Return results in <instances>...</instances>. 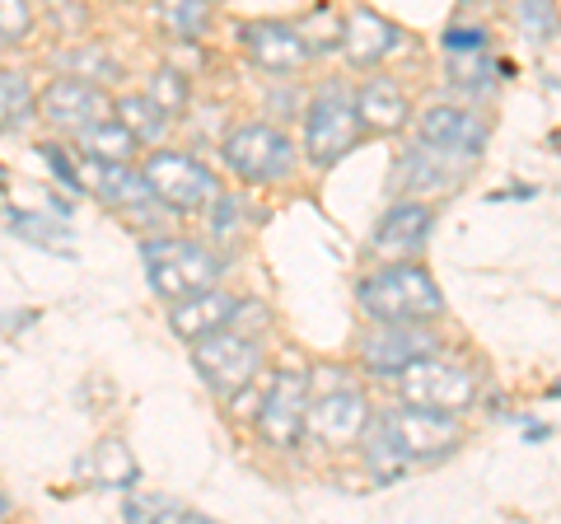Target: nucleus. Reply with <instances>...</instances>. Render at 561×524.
<instances>
[{"label": "nucleus", "instance_id": "1", "mask_svg": "<svg viewBox=\"0 0 561 524\" xmlns=\"http://www.w3.org/2000/svg\"><path fill=\"white\" fill-rule=\"evenodd\" d=\"M356 305L370 314L375 323H431L445 309V295L435 276L416 262H383L379 272L356 282Z\"/></svg>", "mask_w": 561, "mask_h": 524}, {"label": "nucleus", "instance_id": "2", "mask_svg": "<svg viewBox=\"0 0 561 524\" xmlns=\"http://www.w3.org/2000/svg\"><path fill=\"white\" fill-rule=\"evenodd\" d=\"M140 258H146V276L164 305L216 286L225 272V262L197 239H146L140 243Z\"/></svg>", "mask_w": 561, "mask_h": 524}, {"label": "nucleus", "instance_id": "3", "mask_svg": "<svg viewBox=\"0 0 561 524\" xmlns=\"http://www.w3.org/2000/svg\"><path fill=\"white\" fill-rule=\"evenodd\" d=\"M398 398L412 408H435V412H468L478 403V375L463 361L445 356H416L412 365L398 371Z\"/></svg>", "mask_w": 561, "mask_h": 524}, {"label": "nucleus", "instance_id": "4", "mask_svg": "<svg viewBox=\"0 0 561 524\" xmlns=\"http://www.w3.org/2000/svg\"><path fill=\"white\" fill-rule=\"evenodd\" d=\"M360 141V113H356V94H346L342 84H328L309 99V113H305V155L309 164H337L346 160Z\"/></svg>", "mask_w": 561, "mask_h": 524}, {"label": "nucleus", "instance_id": "5", "mask_svg": "<svg viewBox=\"0 0 561 524\" xmlns=\"http://www.w3.org/2000/svg\"><path fill=\"white\" fill-rule=\"evenodd\" d=\"M225 164L239 183H280L295 169V146L290 136L272 127V122H243L225 136Z\"/></svg>", "mask_w": 561, "mask_h": 524}, {"label": "nucleus", "instance_id": "6", "mask_svg": "<svg viewBox=\"0 0 561 524\" xmlns=\"http://www.w3.org/2000/svg\"><path fill=\"white\" fill-rule=\"evenodd\" d=\"M192 361H197V375L206 379V389H216L220 398H234L239 389H249L262 371V346L257 338L230 333V328H216L192 342Z\"/></svg>", "mask_w": 561, "mask_h": 524}, {"label": "nucleus", "instance_id": "7", "mask_svg": "<svg viewBox=\"0 0 561 524\" xmlns=\"http://www.w3.org/2000/svg\"><path fill=\"white\" fill-rule=\"evenodd\" d=\"M140 173H146L154 202L173 206V212H202V206L220 197V179L183 150H154Z\"/></svg>", "mask_w": 561, "mask_h": 524}, {"label": "nucleus", "instance_id": "8", "mask_svg": "<svg viewBox=\"0 0 561 524\" xmlns=\"http://www.w3.org/2000/svg\"><path fill=\"white\" fill-rule=\"evenodd\" d=\"M383 426H389V435L402 445V454H408L412 464H435L445 459V454L459 449L463 441V426H459V412H435V408H393L379 417Z\"/></svg>", "mask_w": 561, "mask_h": 524}, {"label": "nucleus", "instance_id": "9", "mask_svg": "<svg viewBox=\"0 0 561 524\" xmlns=\"http://www.w3.org/2000/svg\"><path fill=\"white\" fill-rule=\"evenodd\" d=\"M370 422H375L370 398H365L360 389H351V384H337V389L309 398L305 435H313V441H323L332 449H351L356 441H365Z\"/></svg>", "mask_w": 561, "mask_h": 524}, {"label": "nucleus", "instance_id": "10", "mask_svg": "<svg viewBox=\"0 0 561 524\" xmlns=\"http://www.w3.org/2000/svg\"><path fill=\"white\" fill-rule=\"evenodd\" d=\"M309 375L300 371H280L276 384L267 389L257 408V435L272 449H295L305 441V422H309Z\"/></svg>", "mask_w": 561, "mask_h": 524}, {"label": "nucleus", "instance_id": "11", "mask_svg": "<svg viewBox=\"0 0 561 524\" xmlns=\"http://www.w3.org/2000/svg\"><path fill=\"white\" fill-rule=\"evenodd\" d=\"M239 47L249 52V61L257 66V71L267 76H300L309 66V43L300 38V29L295 24H280V20H253V24H239Z\"/></svg>", "mask_w": 561, "mask_h": 524}, {"label": "nucleus", "instance_id": "12", "mask_svg": "<svg viewBox=\"0 0 561 524\" xmlns=\"http://www.w3.org/2000/svg\"><path fill=\"white\" fill-rule=\"evenodd\" d=\"M426 352H435V338L421 323H379L356 346L360 365L370 375H379V379H393L402 365H412L416 356H426Z\"/></svg>", "mask_w": 561, "mask_h": 524}, {"label": "nucleus", "instance_id": "13", "mask_svg": "<svg viewBox=\"0 0 561 524\" xmlns=\"http://www.w3.org/2000/svg\"><path fill=\"white\" fill-rule=\"evenodd\" d=\"M435 230V212L426 202H393L389 212L379 216L375 235H370V253L383 262H402V258H416L426 249V239Z\"/></svg>", "mask_w": 561, "mask_h": 524}, {"label": "nucleus", "instance_id": "14", "mask_svg": "<svg viewBox=\"0 0 561 524\" xmlns=\"http://www.w3.org/2000/svg\"><path fill=\"white\" fill-rule=\"evenodd\" d=\"M463 169H468V155L440 150V146H431L416 136V146H408V155L393 164L389 183L398 192H449V187H459Z\"/></svg>", "mask_w": 561, "mask_h": 524}, {"label": "nucleus", "instance_id": "15", "mask_svg": "<svg viewBox=\"0 0 561 524\" xmlns=\"http://www.w3.org/2000/svg\"><path fill=\"white\" fill-rule=\"evenodd\" d=\"M416 136L440 150H454V155H468V160H478L491 141V127L472 113V109H459V103H435L416 117Z\"/></svg>", "mask_w": 561, "mask_h": 524}, {"label": "nucleus", "instance_id": "16", "mask_svg": "<svg viewBox=\"0 0 561 524\" xmlns=\"http://www.w3.org/2000/svg\"><path fill=\"white\" fill-rule=\"evenodd\" d=\"M103 109H108V99H103L99 84L84 80V76L51 80L47 90H43V99H38V113H43L57 132H84L90 122L103 117Z\"/></svg>", "mask_w": 561, "mask_h": 524}, {"label": "nucleus", "instance_id": "17", "mask_svg": "<svg viewBox=\"0 0 561 524\" xmlns=\"http://www.w3.org/2000/svg\"><path fill=\"white\" fill-rule=\"evenodd\" d=\"M398 43H402V29L393 20H383V14L370 10V5H356L342 20V52H346V61L356 66V71L379 66Z\"/></svg>", "mask_w": 561, "mask_h": 524}, {"label": "nucleus", "instance_id": "18", "mask_svg": "<svg viewBox=\"0 0 561 524\" xmlns=\"http://www.w3.org/2000/svg\"><path fill=\"white\" fill-rule=\"evenodd\" d=\"M239 314V300L230 291L220 286H206L197 295H187V300H173L169 305V328L179 333L183 342H197L206 333H216V328H230V319Z\"/></svg>", "mask_w": 561, "mask_h": 524}, {"label": "nucleus", "instance_id": "19", "mask_svg": "<svg viewBox=\"0 0 561 524\" xmlns=\"http://www.w3.org/2000/svg\"><path fill=\"white\" fill-rule=\"evenodd\" d=\"M80 187H90L108 206H146L154 197L146 173H131V164H117V160H94V155H84L80 164Z\"/></svg>", "mask_w": 561, "mask_h": 524}, {"label": "nucleus", "instance_id": "20", "mask_svg": "<svg viewBox=\"0 0 561 524\" xmlns=\"http://www.w3.org/2000/svg\"><path fill=\"white\" fill-rule=\"evenodd\" d=\"M356 113H360V127L365 132H402L412 117V103L402 94V84H393L389 76H375L370 84H360L356 94Z\"/></svg>", "mask_w": 561, "mask_h": 524}, {"label": "nucleus", "instance_id": "21", "mask_svg": "<svg viewBox=\"0 0 561 524\" xmlns=\"http://www.w3.org/2000/svg\"><path fill=\"white\" fill-rule=\"evenodd\" d=\"M80 468L84 474H94V482H103V487H136V478H140L131 449L122 441H99L90 454H84Z\"/></svg>", "mask_w": 561, "mask_h": 524}, {"label": "nucleus", "instance_id": "22", "mask_svg": "<svg viewBox=\"0 0 561 524\" xmlns=\"http://www.w3.org/2000/svg\"><path fill=\"white\" fill-rule=\"evenodd\" d=\"M136 132H127L122 122L113 117H99V122H90V127L80 132V150L84 155H94V160H117V164H131V155H136Z\"/></svg>", "mask_w": 561, "mask_h": 524}, {"label": "nucleus", "instance_id": "23", "mask_svg": "<svg viewBox=\"0 0 561 524\" xmlns=\"http://www.w3.org/2000/svg\"><path fill=\"white\" fill-rule=\"evenodd\" d=\"M210 5H216V0H160L154 10H160L164 33L192 43V38H206V29H210Z\"/></svg>", "mask_w": 561, "mask_h": 524}, {"label": "nucleus", "instance_id": "24", "mask_svg": "<svg viewBox=\"0 0 561 524\" xmlns=\"http://www.w3.org/2000/svg\"><path fill=\"white\" fill-rule=\"evenodd\" d=\"M113 113H117L122 127L136 132L140 146L160 141V136H164V122H169V113H160V103H154L150 94H127V99H117Z\"/></svg>", "mask_w": 561, "mask_h": 524}, {"label": "nucleus", "instance_id": "25", "mask_svg": "<svg viewBox=\"0 0 561 524\" xmlns=\"http://www.w3.org/2000/svg\"><path fill=\"white\" fill-rule=\"evenodd\" d=\"M33 109V84L20 71H0V132L20 127Z\"/></svg>", "mask_w": 561, "mask_h": 524}, {"label": "nucleus", "instance_id": "26", "mask_svg": "<svg viewBox=\"0 0 561 524\" xmlns=\"http://www.w3.org/2000/svg\"><path fill=\"white\" fill-rule=\"evenodd\" d=\"M10 230L20 235V239H28V243H43V249H61V253H70V230H66V225H57V220H47V216L14 212V216H10Z\"/></svg>", "mask_w": 561, "mask_h": 524}, {"label": "nucleus", "instance_id": "27", "mask_svg": "<svg viewBox=\"0 0 561 524\" xmlns=\"http://www.w3.org/2000/svg\"><path fill=\"white\" fill-rule=\"evenodd\" d=\"M150 99L160 103V113L179 117V113L187 109V99H192V90H187V76L179 71V66H160V71L150 76Z\"/></svg>", "mask_w": 561, "mask_h": 524}, {"label": "nucleus", "instance_id": "28", "mask_svg": "<svg viewBox=\"0 0 561 524\" xmlns=\"http://www.w3.org/2000/svg\"><path fill=\"white\" fill-rule=\"evenodd\" d=\"M519 33H529L534 43H548L552 33L561 29V14H557V5L552 0H519Z\"/></svg>", "mask_w": 561, "mask_h": 524}, {"label": "nucleus", "instance_id": "29", "mask_svg": "<svg viewBox=\"0 0 561 524\" xmlns=\"http://www.w3.org/2000/svg\"><path fill=\"white\" fill-rule=\"evenodd\" d=\"M33 24H38V14H33V0H0V43L14 47L24 43Z\"/></svg>", "mask_w": 561, "mask_h": 524}, {"label": "nucleus", "instance_id": "30", "mask_svg": "<svg viewBox=\"0 0 561 524\" xmlns=\"http://www.w3.org/2000/svg\"><path fill=\"white\" fill-rule=\"evenodd\" d=\"M127 520H169V515H183V520H197V511H187L179 501H164V497H140V501H127L122 505Z\"/></svg>", "mask_w": 561, "mask_h": 524}, {"label": "nucleus", "instance_id": "31", "mask_svg": "<svg viewBox=\"0 0 561 524\" xmlns=\"http://www.w3.org/2000/svg\"><path fill=\"white\" fill-rule=\"evenodd\" d=\"M239 212H243V197H220L210 202V235H234L239 230Z\"/></svg>", "mask_w": 561, "mask_h": 524}, {"label": "nucleus", "instance_id": "32", "mask_svg": "<svg viewBox=\"0 0 561 524\" xmlns=\"http://www.w3.org/2000/svg\"><path fill=\"white\" fill-rule=\"evenodd\" d=\"M43 160L61 173V183H66V187H76V192H80V169L66 160V150H61L57 141H43Z\"/></svg>", "mask_w": 561, "mask_h": 524}, {"label": "nucleus", "instance_id": "33", "mask_svg": "<svg viewBox=\"0 0 561 524\" xmlns=\"http://www.w3.org/2000/svg\"><path fill=\"white\" fill-rule=\"evenodd\" d=\"M445 47H449V52H482V47H486V33L472 29V24H468V29L459 24V29L445 33Z\"/></svg>", "mask_w": 561, "mask_h": 524}, {"label": "nucleus", "instance_id": "34", "mask_svg": "<svg viewBox=\"0 0 561 524\" xmlns=\"http://www.w3.org/2000/svg\"><path fill=\"white\" fill-rule=\"evenodd\" d=\"M5 515H10V497H5V492H0V520H5Z\"/></svg>", "mask_w": 561, "mask_h": 524}]
</instances>
